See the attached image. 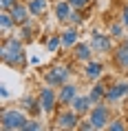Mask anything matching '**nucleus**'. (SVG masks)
Listing matches in <instances>:
<instances>
[{
  "instance_id": "27",
  "label": "nucleus",
  "mask_w": 128,
  "mask_h": 131,
  "mask_svg": "<svg viewBox=\"0 0 128 131\" xmlns=\"http://www.w3.org/2000/svg\"><path fill=\"white\" fill-rule=\"evenodd\" d=\"M0 5H2V11H11L18 5V0H0Z\"/></svg>"
},
{
  "instance_id": "14",
  "label": "nucleus",
  "mask_w": 128,
  "mask_h": 131,
  "mask_svg": "<svg viewBox=\"0 0 128 131\" xmlns=\"http://www.w3.org/2000/svg\"><path fill=\"white\" fill-rule=\"evenodd\" d=\"M115 64L119 69H128V45L121 42L119 47L115 49Z\"/></svg>"
},
{
  "instance_id": "3",
  "label": "nucleus",
  "mask_w": 128,
  "mask_h": 131,
  "mask_svg": "<svg viewBox=\"0 0 128 131\" xmlns=\"http://www.w3.org/2000/svg\"><path fill=\"white\" fill-rule=\"evenodd\" d=\"M68 78H71V69H68L66 64H53V67L44 73V80H47V84H51V87H62V84H66Z\"/></svg>"
},
{
  "instance_id": "17",
  "label": "nucleus",
  "mask_w": 128,
  "mask_h": 131,
  "mask_svg": "<svg viewBox=\"0 0 128 131\" xmlns=\"http://www.w3.org/2000/svg\"><path fill=\"white\" fill-rule=\"evenodd\" d=\"M22 109L29 111V113H33V116H38V113L42 111V107H40V100H38V98L24 96V98H22Z\"/></svg>"
},
{
  "instance_id": "32",
  "label": "nucleus",
  "mask_w": 128,
  "mask_h": 131,
  "mask_svg": "<svg viewBox=\"0 0 128 131\" xmlns=\"http://www.w3.org/2000/svg\"><path fill=\"white\" fill-rule=\"evenodd\" d=\"M124 42H126V45H128V36H126V38H124Z\"/></svg>"
},
{
  "instance_id": "22",
  "label": "nucleus",
  "mask_w": 128,
  "mask_h": 131,
  "mask_svg": "<svg viewBox=\"0 0 128 131\" xmlns=\"http://www.w3.org/2000/svg\"><path fill=\"white\" fill-rule=\"evenodd\" d=\"M124 27H126V25L121 20L113 22V25H110V36H113V38H124Z\"/></svg>"
},
{
  "instance_id": "11",
  "label": "nucleus",
  "mask_w": 128,
  "mask_h": 131,
  "mask_svg": "<svg viewBox=\"0 0 128 131\" xmlns=\"http://www.w3.org/2000/svg\"><path fill=\"white\" fill-rule=\"evenodd\" d=\"M71 14H73V5L68 0H58L55 2V18L60 22H68Z\"/></svg>"
},
{
  "instance_id": "10",
  "label": "nucleus",
  "mask_w": 128,
  "mask_h": 131,
  "mask_svg": "<svg viewBox=\"0 0 128 131\" xmlns=\"http://www.w3.org/2000/svg\"><path fill=\"white\" fill-rule=\"evenodd\" d=\"M77 98V84H62L60 87V96H58V100H60V104H71Z\"/></svg>"
},
{
  "instance_id": "5",
  "label": "nucleus",
  "mask_w": 128,
  "mask_h": 131,
  "mask_svg": "<svg viewBox=\"0 0 128 131\" xmlns=\"http://www.w3.org/2000/svg\"><path fill=\"white\" fill-rule=\"evenodd\" d=\"M108 118H110V113H108V107L104 102H97L91 109V116H88V120L93 122L95 129H104V127H108Z\"/></svg>"
},
{
  "instance_id": "6",
  "label": "nucleus",
  "mask_w": 128,
  "mask_h": 131,
  "mask_svg": "<svg viewBox=\"0 0 128 131\" xmlns=\"http://www.w3.org/2000/svg\"><path fill=\"white\" fill-rule=\"evenodd\" d=\"M77 111L71 107V109H64L55 116V129H77Z\"/></svg>"
},
{
  "instance_id": "7",
  "label": "nucleus",
  "mask_w": 128,
  "mask_h": 131,
  "mask_svg": "<svg viewBox=\"0 0 128 131\" xmlns=\"http://www.w3.org/2000/svg\"><path fill=\"white\" fill-rule=\"evenodd\" d=\"M91 47L97 53H108V51H113V40H110V36L102 34V31H93L91 34Z\"/></svg>"
},
{
  "instance_id": "2",
  "label": "nucleus",
  "mask_w": 128,
  "mask_h": 131,
  "mask_svg": "<svg viewBox=\"0 0 128 131\" xmlns=\"http://www.w3.org/2000/svg\"><path fill=\"white\" fill-rule=\"evenodd\" d=\"M27 124L24 109H2L0 113V129L2 131H22Z\"/></svg>"
},
{
  "instance_id": "4",
  "label": "nucleus",
  "mask_w": 128,
  "mask_h": 131,
  "mask_svg": "<svg viewBox=\"0 0 128 131\" xmlns=\"http://www.w3.org/2000/svg\"><path fill=\"white\" fill-rule=\"evenodd\" d=\"M38 100H40V107H42V111H44V113H53L55 107H58V102H60L51 84H47V87H42V89H40Z\"/></svg>"
},
{
  "instance_id": "9",
  "label": "nucleus",
  "mask_w": 128,
  "mask_h": 131,
  "mask_svg": "<svg viewBox=\"0 0 128 131\" xmlns=\"http://www.w3.org/2000/svg\"><path fill=\"white\" fill-rule=\"evenodd\" d=\"M11 16H13L16 25L20 27V25H24V22L31 20V11H29V5H22V2H18L13 9H11Z\"/></svg>"
},
{
  "instance_id": "1",
  "label": "nucleus",
  "mask_w": 128,
  "mask_h": 131,
  "mask_svg": "<svg viewBox=\"0 0 128 131\" xmlns=\"http://www.w3.org/2000/svg\"><path fill=\"white\" fill-rule=\"evenodd\" d=\"M22 38L18 36H5V40L0 45V58L5 64L13 67V69H24L27 67V56L22 49Z\"/></svg>"
},
{
  "instance_id": "15",
  "label": "nucleus",
  "mask_w": 128,
  "mask_h": 131,
  "mask_svg": "<svg viewBox=\"0 0 128 131\" xmlns=\"http://www.w3.org/2000/svg\"><path fill=\"white\" fill-rule=\"evenodd\" d=\"M62 49H73L77 45V29L71 27V29H64L62 31Z\"/></svg>"
},
{
  "instance_id": "21",
  "label": "nucleus",
  "mask_w": 128,
  "mask_h": 131,
  "mask_svg": "<svg viewBox=\"0 0 128 131\" xmlns=\"http://www.w3.org/2000/svg\"><path fill=\"white\" fill-rule=\"evenodd\" d=\"M22 27V34H20V38L24 42H29V40H33V36H35V29H33V25H31V20L29 22H24V25H20Z\"/></svg>"
},
{
  "instance_id": "12",
  "label": "nucleus",
  "mask_w": 128,
  "mask_h": 131,
  "mask_svg": "<svg viewBox=\"0 0 128 131\" xmlns=\"http://www.w3.org/2000/svg\"><path fill=\"white\" fill-rule=\"evenodd\" d=\"M102 73H104V64H102V62L88 60L86 64H84V76H86L88 80H97Z\"/></svg>"
},
{
  "instance_id": "19",
  "label": "nucleus",
  "mask_w": 128,
  "mask_h": 131,
  "mask_svg": "<svg viewBox=\"0 0 128 131\" xmlns=\"http://www.w3.org/2000/svg\"><path fill=\"white\" fill-rule=\"evenodd\" d=\"M27 5H29V11H31V16L35 18V16H42L44 11H47V5H49V2H47V0H29Z\"/></svg>"
},
{
  "instance_id": "25",
  "label": "nucleus",
  "mask_w": 128,
  "mask_h": 131,
  "mask_svg": "<svg viewBox=\"0 0 128 131\" xmlns=\"http://www.w3.org/2000/svg\"><path fill=\"white\" fill-rule=\"evenodd\" d=\"M38 129H42V124L38 120H27V124L22 127V131H38Z\"/></svg>"
},
{
  "instance_id": "24",
  "label": "nucleus",
  "mask_w": 128,
  "mask_h": 131,
  "mask_svg": "<svg viewBox=\"0 0 128 131\" xmlns=\"http://www.w3.org/2000/svg\"><path fill=\"white\" fill-rule=\"evenodd\" d=\"M60 47H62V36H53V38L47 42V49L51 51V53H53V51H58Z\"/></svg>"
},
{
  "instance_id": "20",
  "label": "nucleus",
  "mask_w": 128,
  "mask_h": 131,
  "mask_svg": "<svg viewBox=\"0 0 128 131\" xmlns=\"http://www.w3.org/2000/svg\"><path fill=\"white\" fill-rule=\"evenodd\" d=\"M91 100H93V104H97V102H104L106 100V89H104V84H95L93 89H91Z\"/></svg>"
},
{
  "instance_id": "26",
  "label": "nucleus",
  "mask_w": 128,
  "mask_h": 131,
  "mask_svg": "<svg viewBox=\"0 0 128 131\" xmlns=\"http://www.w3.org/2000/svg\"><path fill=\"white\" fill-rule=\"evenodd\" d=\"M68 2L73 5V9H86L91 5V0H68Z\"/></svg>"
},
{
  "instance_id": "29",
  "label": "nucleus",
  "mask_w": 128,
  "mask_h": 131,
  "mask_svg": "<svg viewBox=\"0 0 128 131\" xmlns=\"http://www.w3.org/2000/svg\"><path fill=\"white\" fill-rule=\"evenodd\" d=\"M77 129H82V131H91V129H95V127H93V122H91V120H82V122L77 124Z\"/></svg>"
},
{
  "instance_id": "18",
  "label": "nucleus",
  "mask_w": 128,
  "mask_h": 131,
  "mask_svg": "<svg viewBox=\"0 0 128 131\" xmlns=\"http://www.w3.org/2000/svg\"><path fill=\"white\" fill-rule=\"evenodd\" d=\"M11 27H16V20L11 16V11H2V16H0V29H2V34L7 36L11 31Z\"/></svg>"
},
{
  "instance_id": "16",
  "label": "nucleus",
  "mask_w": 128,
  "mask_h": 131,
  "mask_svg": "<svg viewBox=\"0 0 128 131\" xmlns=\"http://www.w3.org/2000/svg\"><path fill=\"white\" fill-rule=\"evenodd\" d=\"M91 53H93V47H91V42H77L75 45V58L82 62H88L91 60Z\"/></svg>"
},
{
  "instance_id": "23",
  "label": "nucleus",
  "mask_w": 128,
  "mask_h": 131,
  "mask_svg": "<svg viewBox=\"0 0 128 131\" xmlns=\"http://www.w3.org/2000/svg\"><path fill=\"white\" fill-rule=\"evenodd\" d=\"M68 22H71L73 27H77V25H82V22H84V16H82V9H73V14H71V18H68Z\"/></svg>"
},
{
  "instance_id": "28",
  "label": "nucleus",
  "mask_w": 128,
  "mask_h": 131,
  "mask_svg": "<svg viewBox=\"0 0 128 131\" xmlns=\"http://www.w3.org/2000/svg\"><path fill=\"white\" fill-rule=\"evenodd\" d=\"M108 129H110V131H124V129H126V124L121 122V120H113V124H108Z\"/></svg>"
},
{
  "instance_id": "30",
  "label": "nucleus",
  "mask_w": 128,
  "mask_h": 131,
  "mask_svg": "<svg viewBox=\"0 0 128 131\" xmlns=\"http://www.w3.org/2000/svg\"><path fill=\"white\" fill-rule=\"evenodd\" d=\"M121 22H124V25L128 27V2L124 5V7H121Z\"/></svg>"
},
{
  "instance_id": "13",
  "label": "nucleus",
  "mask_w": 128,
  "mask_h": 131,
  "mask_svg": "<svg viewBox=\"0 0 128 131\" xmlns=\"http://www.w3.org/2000/svg\"><path fill=\"white\" fill-rule=\"evenodd\" d=\"M71 107H73V109L77 111L80 116H84L86 111L93 109V100H91V96H77L73 102H71Z\"/></svg>"
},
{
  "instance_id": "31",
  "label": "nucleus",
  "mask_w": 128,
  "mask_h": 131,
  "mask_svg": "<svg viewBox=\"0 0 128 131\" xmlns=\"http://www.w3.org/2000/svg\"><path fill=\"white\" fill-rule=\"evenodd\" d=\"M0 96H2V100H5V98H9V91L2 87V89H0Z\"/></svg>"
},
{
  "instance_id": "8",
  "label": "nucleus",
  "mask_w": 128,
  "mask_h": 131,
  "mask_svg": "<svg viewBox=\"0 0 128 131\" xmlns=\"http://www.w3.org/2000/svg\"><path fill=\"white\" fill-rule=\"evenodd\" d=\"M128 96V82H115L106 89V102H119Z\"/></svg>"
}]
</instances>
